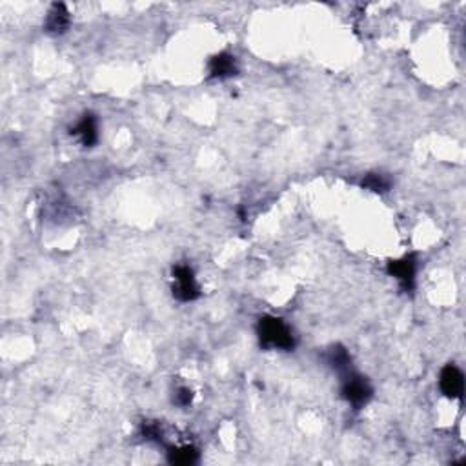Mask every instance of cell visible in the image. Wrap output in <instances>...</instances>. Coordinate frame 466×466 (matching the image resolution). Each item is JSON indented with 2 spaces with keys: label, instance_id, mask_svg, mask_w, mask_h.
Instances as JSON below:
<instances>
[{
  "label": "cell",
  "instance_id": "1",
  "mask_svg": "<svg viewBox=\"0 0 466 466\" xmlns=\"http://www.w3.org/2000/svg\"><path fill=\"white\" fill-rule=\"evenodd\" d=\"M257 335L260 346L268 350H291L295 346L294 334L279 317H263L257 325Z\"/></svg>",
  "mask_w": 466,
  "mask_h": 466
},
{
  "label": "cell",
  "instance_id": "2",
  "mask_svg": "<svg viewBox=\"0 0 466 466\" xmlns=\"http://www.w3.org/2000/svg\"><path fill=\"white\" fill-rule=\"evenodd\" d=\"M341 379H343L341 396L344 397V401H348L355 410H361L363 406L368 405V401L374 396V390H372L370 383L366 381V377L350 370V372L341 375Z\"/></svg>",
  "mask_w": 466,
  "mask_h": 466
},
{
  "label": "cell",
  "instance_id": "3",
  "mask_svg": "<svg viewBox=\"0 0 466 466\" xmlns=\"http://www.w3.org/2000/svg\"><path fill=\"white\" fill-rule=\"evenodd\" d=\"M173 297L181 303H189L199 297V286L195 281L194 270L186 266V264H179L173 268Z\"/></svg>",
  "mask_w": 466,
  "mask_h": 466
},
{
  "label": "cell",
  "instance_id": "4",
  "mask_svg": "<svg viewBox=\"0 0 466 466\" xmlns=\"http://www.w3.org/2000/svg\"><path fill=\"white\" fill-rule=\"evenodd\" d=\"M415 270H417L415 256H406L403 257V259L390 260V263H388V273H390L391 277H396L397 281H399L401 288L405 291L414 290Z\"/></svg>",
  "mask_w": 466,
  "mask_h": 466
},
{
  "label": "cell",
  "instance_id": "5",
  "mask_svg": "<svg viewBox=\"0 0 466 466\" xmlns=\"http://www.w3.org/2000/svg\"><path fill=\"white\" fill-rule=\"evenodd\" d=\"M439 386L441 391L448 399H462V393H465V375H462V372L458 366L446 365L441 370Z\"/></svg>",
  "mask_w": 466,
  "mask_h": 466
},
{
  "label": "cell",
  "instance_id": "6",
  "mask_svg": "<svg viewBox=\"0 0 466 466\" xmlns=\"http://www.w3.org/2000/svg\"><path fill=\"white\" fill-rule=\"evenodd\" d=\"M70 27V11L64 4H53L46 17V31L49 35H62Z\"/></svg>",
  "mask_w": 466,
  "mask_h": 466
},
{
  "label": "cell",
  "instance_id": "7",
  "mask_svg": "<svg viewBox=\"0 0 466 466\" xmlns=\"http://www.w3.org/2000/svg\"><path fill=\"white\" fill-rule=\"evenodd\" d=\"M210 77L211 79H229V77L237 75V64H235V57L229 53H219L211 58L210 64Z\"/></svg>",
  "mask_w": 466,
  "mask_h": 466
},
{
  "label": "cell",
  "instance_id": "8",
  "mask_svg": "<svg viewBox=\"0 0 466 466\" xmlns=\"http://www.w3.org/2000/svg\"><path fill=\"white\" fill-rule=\"evenodd\" d=\"M71 133L75 137H79V141L82 142V146L89 148V146L97 144L99 141V128H97V119L93 113H86L82 119L77 122V126L71 130Z\"/></svg>",
  "mask_w": 466,
  "mask_h": 466
},
{
  "label": "cell",
  "instance_id": "9",
  "mask_svg": "<svg viewBox=\"0 0 466 466\" xmlns=\"http://www.w3.org/2000/svg\"><path fill=\"white\" fill-rule=\"evenodd\" d=\"M326 361H328V365H330L339 375L346 374V372L352 370V359H350V353L346 352V348L339 346V344L337 346H332L330 350H328V353H326Z\"/></svg>",
  "mask_w": 466,
  "mask_h": 466
},
{
  "label": "cell",
  "instance_id": "10",
  "mask_svg": "<svg viewBox=\"0 0 466 466\" xmlns=\"http://www.w3.org/2000/svg\"><path fill=\"white\" fill-rule=\"evenodd\" d=\"M168 461L172 465L189 466L199 461V452L194 446H182V448H173L168 453Z\"/></svg>",
  "mask_w": 466,
  "mask_h": 466
},
{
  "label": "cell",
  "instance_id": "11",
  "mask_svg": "<svg viewBox=\"0 0 466 466\" xmlns=\"http://www.w3.org/2000/svg\"><path fill=\"white\" fill-rule=\"evenodd\" d=\"M361 186L370 191H375V194H384L390 189V179L383 173H368L361 181Z\"/></svg>",
  "mask_w": 466,
  "mask_h": 466
},
{
  "label": "cell",
  "instance_id": "12",
  "mask_svg": "<svg viewBox=\"0 0 466 466\" xmlns=\"http://www.w3.org/2000/svg\"><path fill=\"white\" fill-rule=\"evenodd\" d=\"M141 432L146 441H155V443L163 441V430H160V424L157 421H146L142 424Z\"/></svg>",
  "mask_w": 466,
  "mask_h": 466
},
{
  "label": "cell",
  "instance_id": "13",
  "mask_svg": "<svg viewBox=\"0 0 466 466\" xmlns=\"http://www.w3.org/2000/svg\"><path fill=\"white\" fill-rule=\"evenodd\" d=\"M173 401H175L179 406H188L189 403L194 401V391L189 390V388H179V390L175 391Z\"/></svg>",
  "mask_w": 466,
  "mask_h": 466
}]
</instances>
